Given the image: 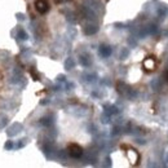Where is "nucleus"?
I'll return each instance as SVG.
<instances>
[{
  "instance_id": "f257e3e1",
  "label": "nucleus",
  "mask_w": 168,
  "mask_h": 168,
  "mask_svg": "<svg viewBox=\"0 0 168 168\" xmlns=\"http://www.w3.org/2000/svg\"><path fill=\"white\" fill-rule=\"evenodd\" d=\"M144 65H145V69H147V70H154L155 69V62H154L153 58H147Z\"/></svg>"
},
{
  "instance_id": "f03ea898",
  "label": "nucleus",
  "mask_w": 168,
  "mask_h": 168,
  "mask_svg": "<svg viewBox=\"0 0 168 168\" xmlns=\"http://www.w3.org/2000/svg\"><path fill=\"white\" fill-rule=\"evenodd\" d=\"M36 5H38L36 8L40 10V12H45V10H47V7H48V4H47L45 0H39V1L36 3Z\"/></svg>"
}]
</instances>
